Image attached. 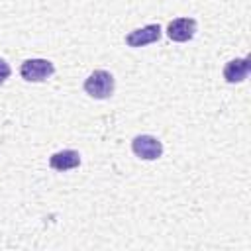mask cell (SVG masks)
Instances as JSON below:
<instances>
[{"instance_id": "277c9868", "label": "cell", "mask_w": 251, "mask_h": 251, "mask_svg": "<svg viewBox=\"0 0 251 251\" xmlns=\"http://www.w3.org/2000/svg\"><path fill=\"white\" fill-rule=\"evenodd\" d=\"M163 35V29L159 24H149L145 27H139V29H133L126 35V43L129 47H145V45H151V43H157Z\"/></svg>"}, {"instance_id": "ba28073f", "label": "cell", "mask_w": 251, "mask_h": 251, "mask_svg": "<svg viewBox=\"0 0 251 251\" xmlns=\"http://www.w3.org/2000/svg\"><path fill=\"white\" fill-rule=\"evenodd\" d=\"M10 73H12V69H10V65L4 61V59H0V84L10 76Z\"/></svg>"}, {"instance_id": "5b68a950", "label": "cell", "mask_w": 251, "mask_h": 251, "mask_svg": "<svg viewBox=\"0 0 251 251\" xmlns=\"http://www.w3.org/2000/svg\"><path fill=\"white\" fill-rule=\"evenodd\" d=\"M196 20L194 18H176V20H171L169 25H167V35L173 39V41H178V43H184V41H190L196 33Z\"/></svg>"}, {"instance_id": "52a82bcc", "label": "cell", "mask_w": 251, "mask_h": 251, "mask_svg": "<svg viewBox=\"0 0 251 251\" xmlns=\"http://www.w3.org/2000/svg\"><path fill=\"white\" fill-rule=\"evenodd\" d=\"M80 165V155L75 149H63L49 157V167L55 171H71Z\"/></svg>"}, {"instance_id": "8992f818", "label": "cell", "mask_w": 251, "mask_h": 251, "mask_svg": "<svg viewBox=\"0 0 251 251\" xmlns=\"http://www.w3.org/2000/svg\"><path fill=\"white\" fill-rule=\"evenodd\" d=\"M249 69H251V57H243V59H231L226 63L224 67V78L226 82L229 84H235V82H243L249 75Z\"/></svg>"}, {"instance_id": "6da1fadb", "label": "cell", "mask_w": 251, "mask_h": 251, "mask_svg": "<svg viewBox=\"0 0 251 251\" xmlns=\"http://www.w3.org/2000/svg\"><path fill=\"white\" fill-rule=\"evenodd\" d=\"M114 86H116V80H114L112 73H108V71H104V69L92 71V73L86 76L84 84H82L84 92H86L90 98H96V100H106V98H110V96L114 94Z\"/></svg>"}, {"instance_id": "3957f363", "label": "cell", "mask_w": 251, "mask_h": 251, "mask_svg": "<svg viewBox=\"0 0 251 251\" xmlns=\"http://www.w3.org/2000/svg\"><path fill=\"white\" fill-rule=\"evenodd\" d=\"M131 151L143 161H155L163 155V143L153 135L141 133L131 139Z\"/></svg>"}, {"instance_id": "7a4b0ae2", "label": "cell", "mask_w": 251, "mask_h": 251, "mask_svg": "<svg viewBox=\"0 0 251 251\" xmlns=\"http://www.w3.org/2000/svg\"><path fill=\"white\" fill-rule=\"evenodd\" d=\"M55 73V65L47 59H27L20 67V75L27 82H43Z\"/></svg>"}]
</instances>
